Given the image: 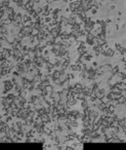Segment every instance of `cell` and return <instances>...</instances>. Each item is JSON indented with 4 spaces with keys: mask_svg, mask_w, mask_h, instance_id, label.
<instances>
[]
</instances>
